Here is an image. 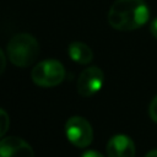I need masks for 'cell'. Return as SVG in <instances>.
<instances>
[{
    "mask_svg": "<svg viewBox=\"0 0 157 157\" xmlns=\"http://www.w3.org/2000/svg\"><path fill=\"white\" fill-rule=\"evenodd\" d=\"M145 157H157V148H156V150H151V151H148V152L145 155Z\"/></svg>",
    "mask_w": 157,
    "mask_h": 157,
    "instance_id": "14",
    "label": "cell"
},
{
    "mask_svg": "<svg viewBox=\"0 0 157 157\" xmlns=\"http://www.w3.org/2000/svg\"><path fill=\"white\" fill-rule=\"evenodd\" d=\"M104 74L97 66H90L85 69L77 80V92L83 97H91L96 94L103 86Z\"/></svg>",
    "mask_w": 157,
    "mask_h": 157,
    "instance_id": "5",
    "label": "cell"
},
{
    "mask_svg": "<svg viewBox=\"0 0 157 157\" xmlns=\"http://www.w3.org/2000/svg\"><path fill=\"white\" fill-rule=\"evenodd\" d=\"M148 115L155 123H157V96L153 97L148 105Z\"/></svg>",
    "mask_w": 157,
    "mask_h": 157,
    "instance_id": "10",
    "label": "cell"
},
{
    "mask_svg": "<svg viewBox=\"0 0 157 157\" xmlns=\"http://www.w3.org/2000/svg\"><path fill=\"white\" fill-rule=\"evenodd\" d=\"M5 69H6V56L2 49L0 48V75L5 71Z\"/></svg>",
    "mask_w": 157,
    "mask_h": 157,
    "instance_id": "12",
    "label": "cell"
},
{
    "mask_svg": "<svg viewBox=\"0 0 157 157\" xmlns=\"http://www.w3.org/2000/svg\"><path fill=\"white\" fill-rule=\"evenodd\" d=\"M148 18L150 10L144 0H115L108 11V22L118 31L137 29Z\"/></svg>",
    "mask_w": 157,
    "mask_h": 157,
    "instance_id": "1",
    "label": "cell"
},
{
    "mask_svg": "<svg viewBox=\"0 0 157 157\" xmlns=\"http://www.w3.org/2000/svg\"><path fill=\"white\" fill-rule=\"evenodd\" d=\"M81 157H104V156L96 150H87V151L82 152Z\"/></svg>",
    "mask_w": 157,
    "mask_h": 157,
    "instance_id": "11",
    "label": "cell"
},
{
    "mask_svg": "<svg viewBox=\"0 0 157 157\" xmlns=\"http://www.w3.org/2000/svg\"><path fill=\"white\" fill-rule=\"evenodd\" d=\"M39 55L38 40L28 33H18L7 43V58L20 67L29 66Z\"/></svg>",
    "mask_w": 157,
    "mask_h": 157,
    "instance_id": "2",
    "label": "cell"
},
{
    "mask_svg": "<svg viewBox=\"0 0 157 157\" xmlns=\"http://www.w3.org/2000/svg\"><path fill=\"white\" fill-rule=\"evenodd\" d=\"M0 157H34V152L23 139L7 136L0 140Z\"/></svg>",
    "mask_w": 157,
    "mask_h": 157,
    "instance_id": "6",
    "label": "cell"
},
{
    "mask_svg": "<svg viewBox=\"0 0 157 157\" xmlns=\"http://www.w3.org/2000/svg\"><path fill=\"white\" fill-rule=\"evenodd\" d=\"M32 80L42 87H54L65 78V69L61 63L54 59L43 60L32 70Z\"/></svg>",
    "mask_w": 157,
    "mask_h": 157,
    "instance_id": "3",
    "label": "cell"
},
{
    "mask_svg": "<svg viewBox=\"0 0 157 157\" xmlns=\"http://www.w3.org/2000/svg\"><path fill=\"white\" fill-rule=\"evenodd\" d=\"M135 151L132 139L124 134L112 136L107 144L108 157H135Z\"/></svg>",
    "mask_w": 157,
    "mask_h": 157,
    "instance_id": "7",
    "label": "cell"
},
{
    "mask_svg": "<svg viewBox=\"0 0 157 157\" xmlns=\"http://www.w3.org/2000/svg\"><path fill=\"white\" fill-rule=\"evenodd\" d=\"M150 29H151V33L152 36L157 39V17L153 18V21L151 22V26H150Z\"/></svg>",
    "mask_w": 157,
    "mask_h": 157,
    "instance_id": "13",
    "label": "cell"
},
{
    "mask_svg": "<svg viewBox=\"0 0 157 157\" xmlns=\"http://www.w3.org/2000/svg\"><path fill=\"white\" fill-rule=\"evenodd\" d=\"M65 135L67 140L76 147H87L93 140V129L87 119L74 115L65 124Z\"/></svg>",
    "mask_w": 157,
    "mask_h": 157,
    "instance_id": "4",
    "label": "cell"
},
{
    "mask_svg": "<svg viewBox=\"0 0 157 157\" xmlns=\"http://www.w3.org/2000/svg\"><path fill=\"white\" fill-rule=\"evenodd\" d=\"M67 53L70 58L78 64H88L93 58L91 48L82 42H72L67 48Z\"/></svg>",
    "mask_w": 157,
    "mask_h": 157,
    "instance_id": "8",
    "label": "cell"
},
{
    "mask_svg": "<svg viewBox=\"0 0 157 157\" xmlns=\"http://www.w3.org/2000/svg\"><path fill=\"white\" fill-rule=\"evenodd\" d=\"M9 128H10V117L2 108H0V139L4 137Z\"/></svg>",
    "mask_w": 157,
    "mask_h": 157,
    "instance_id": "9",
    "label": "cell"
}]
</instances>
